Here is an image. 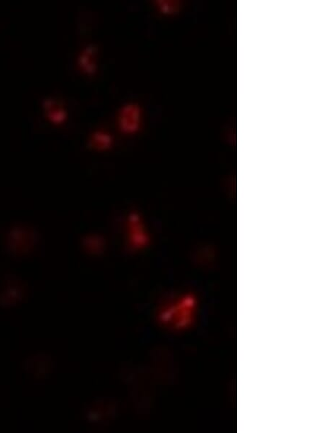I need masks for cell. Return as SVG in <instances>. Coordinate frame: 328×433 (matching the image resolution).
<instances>
[{"mask_svg":"<svg viewBox=\"0 0 328 433\" xmlns=\"http://www.w3.org/2000/svg\"><path fill=\"white\" fill-rule=\"evenodd\" d=\"M143 121V110L139 104L128 103L120 109L117 117V124L120 131L125 134H133L137 132Z\"/></svg>","mask_w":328,"mask_h":433,"instance_id":"1","label":"cell"},{"mask_svg":"<svg viewBox=\"0 0 328 433\" xmlns=\"http://www.w3.org/2000/svg\"><path fill=\"white\" fill-rule=\"evenodd\" d=\"M97 49L95 44L87 46L78 58V66L85 74L92 75L97 71Z\"/></svg>","mask_w":328,"mask_h":433,"instance_id":"2","label":"cell"},{"mask_svg":"<svg viewBox=\"0 0 328 433\" xmlns=\"http://www.w3.org/2000/svg\"><path fill=\"white\" fill-rule=\"evenodd\" d=\"M92 146L98 150H106L112 145V138L108 133L97 131L93 133L90 139Z\"/></svg>","mask_w":328,"mask_h":433,"instance_id":"3","label":"cell"},{"mask_svg":"<svg viewBox=\"0 0 328 433\" xmlns=\"http://www.w3.org/2000/svg\"><path fill=\"white\" fill-rule=\"evenodd\" d=\"M46 109H47L48 116L52 122L61 123L66 119V112L56 102L49 101L46 103Z\"/></svg>","mask_w":328,"mask_h":433,"instance_id":"4","label":"cell"}]
</instances>
